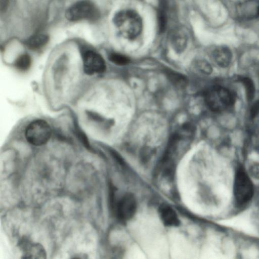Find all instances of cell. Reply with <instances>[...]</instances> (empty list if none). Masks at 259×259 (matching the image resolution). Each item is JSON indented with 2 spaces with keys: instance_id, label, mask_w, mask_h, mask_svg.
Instances as JSON below:
<instances>
[{
  "instance_id": "ac0fdd59",
  "label": "cell",
  "mask_w": 259,
  "mask_h": 259,
  "mask_svg": "<svg viewBox=\"0 0 259 259\" xmlns=\"http://www.w3.org/2000/svg\"><path fill=\"white\" fill-rule=\"evenodd\" d=\"M75 131L77 137L84 146L89 150H93L87 136L76 123H75Z\"/></svg>"
},
{
  "instance_id": "6da1fadb",
  "label": "cell",
  "mask_w": 259,
  "mask_h": 259,
  "mask_svg": "<svg viewBox=\"0 0 259 259\" xmlns=\"http://www.w3.org/2000/svg\"><path fill=\"white\" fill-rule=\"evenodd\" d=\"M113 21L121 34L127 39L136 38L142 31V20L139 15L133 10H125L117 12Z\"/></svg>"
},
{
  "instance_id": "7402d4cb",
  "label": "cell",
  "mask_w": 259,
  "mask_h": 259,
  "mask_svg": "<svg viewBox=\"0 0 259 259\" xmlns=\"http://www.w3.org/2000/svg\"><path fill=\"white\" fill-rule=\"evenodd\" d=\"M9 0H0V9L2 12H5L8 7Z\"/></svg>"
},
{
  "instance_id": "5bb4252c",
  "label": "cell",
  "mask_w": 259,
  "mask_h": 259,
  "mask_svg": "<svg viewBox=\"0 0 259 259\" xmlns=\"http://www.w3.org/2000/svg\"><path fill=\"white\" fill-rule=\"evenodd\" d=\"M237 79L244 86L248 102L252 101L254 99L255 92V85L252 80L248 77L244 76H239Z\"/></svg>"
},
{
  "instance_id": "52a82bcc",
  "label": "cell",
  "mask_w": 259,
  "mask_h": 259,
  "mask_svg": "<svg viewBox=\"0 0 259 259\" xmlns=\"http://www.w3.org/2000/svg\"><path fill=\"white\" fill-rule=\"evenodd\" d=\"M83 68L84 73L92 75L104 72L106 64L100 54L93 51L88 50L83 55Z\"/></svg>"
},
{
  "instance_id": "3957f363",
  "label": "cell",
  "mask_w": 259,
  "mask_h": 259,
  "mask_svg": "<svg viewBox=\"0 0 259 259\" xmlns=\"http://www.w3.org/2000/svg\"><path fill=\"white\" fill-rule=\"evenodd\" d=\"M254 186L249 175L241 166L235 171L233 183V194L236 203L243 205L248 202L254 195Z\"/></svg>"
},
{
  "instance_id": "277c9868",
  "label": "cell",
  "mask_w": 259,
  "mask_h": 259,
  "mask_svg": "<svg viewBox=\"0 0 259 259\" xmlns=\"http://www.w3.org/2000/svg\"><path fill=\"white\" fill-rule=\"evenodd\" d=\"M52 135L49 123L44 120H35L27 126L25 138L28 142L34 146H41L47 143Z\"/></svg>"
},
{
  "instance_id": "ba28073f",
  "label": "cell",
  "mask_w": 259,
  "mask_h": 259,
  "mask_svg": "<svg viewBox=\"0 0 259 259\" xmlns=\"http://www.w3.org/2000/svg\"><path fill=\"white\" fill-rule=\"evenodd\" d=\"M19 245L22 252L23 258L44 259L47 253L43 246L36 242H33L28 237L23 236L20 239Z\"/></svg>"
},
{
  "instance_id": "ffe728a7",
  "label": "cell",
  "mask_w": 259,
  "mask_h": 259,
  "mask_svg": "<svg viewBox=\"0 0 259 259\" xmlns=\"http://www.w3.org/2000/svg\"><path fill=\"white\" fill-rule=\"evenodd\" d=\"M248 171L252 177L259 179V163L255 162L251 164L249 166Z\"/></svg>"
},
{
  "instance_id": "e0dca14e",
  "label": "cell",
  "mask_w": 259,
  "mask_h": 259,
  "mask_svg": "<svg viewBox=\"0 0 259 259\" xmlns=\"http://www.w3.org/2000/svg\"><path fill=\"white\" fill-rule=\"evenodd\" d=\"M109 60L113 63L120 66L126 65L129 62V59L125 56L117 53H111L109 55Z\"/></svg>"
},
{
  "instance_id": "4fadbf2b",
  "label": "cell",
  "mask_w": 259,
  "mask_h": 259,
  "mask_svg": "<svg viewBox=\"0 0 259 259\" xmlns=\"http://www.w3.org/2000/svg\"><path fill=\"white\" fill-rule=\"evenodd\" d=\"M187 38L186 35L181 31L175 32L171 37V44L176 52H183L187 46Z\"/></svg>"
},
{
  "instance_id": "9a60e30c",
  "label": "cell",
  "mask_w": 259,
  "mask_h": 259,
  "mask_svg": "<svg viewBox=\"0 0 259 259\" xmlns=\"http://www.w3.org/2000/svg\"><path fill=\"white\" fill-rule=\"evenodd\" d=\"M31 64V59L27 54L20 55L16 59L15 65L18 70L25 71L29 69Z\"/></svg>"
},
{
  "instance_id": "8fae6325",
  "label": "cell",
  "mask_w": 259,
  "mask_h": 259,
  "mask_svg": "<svg viewBox=\"0 0 259 259\" xmlns=\"http://www.w3.org/2000/svg\"><path fill=\"white\" fill-rule=\"evenodd\" d=\"M239 13L245 18L252 19L259 16V1L251 0L241 5Z\"/></svg>"
},
{
  "instance_id": "7c38bea8",
  "label": "cell",
  "mask_w": 259,
  "mask_h": 259,
  "mask_svg": "<svg viewBox=\"0 0 259 259\" xmlns=\"http://www.w3.org/2000/svg\"><path fill=\"white\" fill-rule=\"evenodd\" d=\"M49 40V37L45 34H36L29 37L25 41L27 47L31 50H36L44 47Z\"/></svg>"
},
{
  "instance_id": "30bf717a",
  "label": "cell",
  "mask_w": 259,
  "mask_h": 259,
  "mask_svg": "<svg viewBox=\"0 0 259 259\" xmlns=\"http://www.w3.org/2000/svg\"><path fill=\"white\" fill-rule=\"evenodd\" d=\"M212 56L215 63L222 68L228 67L230 65L232 58L230 49L224 46L217 47L213 51Z\"/></svg>"
},
{
  "instance_id": "44dd1931",
  "label": "cell",
  "mask_w": 259,
  "mask_h": 259,
  "mask_svg": "<svg viewBox=\"0 0 259 259\" xmlns=\"http://www.w3.org/2000/svg\"><path fill=\"white\" fill-rule=\"evenodd\" d=\"M259 114V100L256 101L251 105L250 109V118L252 120L255 118Z\"/></svg>"
},
{
  "instance_id": "9c48e42d",
  "label": "cell",
  "mask_w": 259,
  "mask_h": 259,
  "mask_svg": "<svg viewBox=\"0 0 259 259\" xmlns=\"http://www.w3.org/2000/svg\"><path fill=\"white\" fill-rule=\"evenodd\" d=\"M160 218L163 224L167 227L179 226L180 220L175 210L170 206L163 204L159 209Z\"/></svg>"
},
{
  "instance_id": "7a4b0ae2",
  "label": "cell",
  "mask_w": 259,
  "mask_h": 259,
  "mask_svg": "<svg viewBox=\"0 0 259 259\" xmlns=\"http://www.w3.org/2000/svg\"><path fill=\"white\" fill-rule=\"evenodd\" d=\"M204 98L210 110L215 112H221L234 104L236 97L234 93L228 89L214 85L205 92Z\"/></svg>"
},
{
  "instance_id": "d6986e66",
  "label": "cell",
  "mask_w": 259,
  "mask_h": 259,
  "mask_svg": "<svg viewBox=\"0 0 259 259\" xmlns=\"http://www.w3.org/2000/svg\"><path fill=\"white\" fill-rule=\"evenodd\" d=\"M195 66L196 68L201 72L209 74L212 71L211 65L205 60H199L196 62Z\"/></svg>"
},
{
  "instance_id": "8992f818",
  "label": "cell",
  "mask_w": 259,
  "mask_h": 259,
  "mask_svg": "<svg viewBox=\"0 0 259 259\" xmlns=\"http://www.w3.org/2000/svg\"><path fill=\"white\" fill-rule=\"evenodd\" d=\"M137 210V201L132 194H126L115 204V211L117 218L122 221L131 219Z\"/></svg>"
},
{
  "instance_id": "2e32d148",
  "label": "cell",
  "mask_w": 259,
  "mask_h": 259,
  "mask_svg": "<svg viewBox=\"0 0 259 259\" xmlns=\"http://www.w3.org/2000/svg\"><path fill=\"white\" fill-rule=\"evenodd\" d=\"M167 75L171 82L179 88L185 87L187 83L185 77L180 73L174 71H167Z\"/></svg>"
},
{
  "instance_id": "5b68a950",
  "label": "cell",
  "mask_w": 259,
  "mask_h": 259,
  "mask_svg": "<svg viewBox=\"0 0 259 259\" xmlns=\"http://www.w3.org/2000/svg\"><path fill=\"white\" fill-rule=\"evenodd\" d=\"M100 16L98 9L91 2L82 1L70 6L65 12L66 18L69 21L82 19L97 20Z\"/></svg>"
}]
</instances>
